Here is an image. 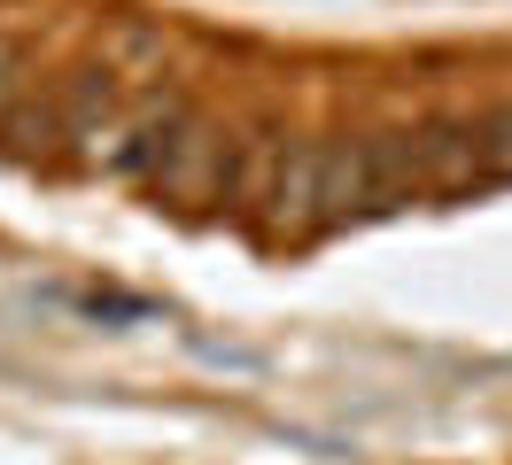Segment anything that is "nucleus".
<instances>
[{"label":"nucleus","instance_id":"nucleus-1","mask_svg":"<svg viewBox=\"0 0 512 465\" xmlns=\"http://www.w3.org/2000/svg\"><path fill=\"white\" fill-rule=\"evenodd\" d=\"M458 163H466V186H497V179H512V109L458 124Z\"/></svg>","mask_w":512,"mask_h":465}]
</instances>
